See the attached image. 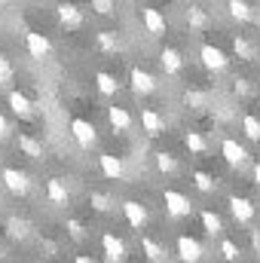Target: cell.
<instances>
[{
	"mask_svg": "<svg viewBox=\"0 0 260 263\" xmlns=\"http://www.w3.org/2000/svg\"><path fill=\"white\" fill-rule=\"evenodd\" d=\"M3 138H9V123L0 117V141H3Z\"/></svg>",
	"mask_w": 260,
	"mask_h": 263,
	"instance_id": "obj_40",
	"label": "cell"
},
{
	"mask_svg": "<svg viewBox=\"0 0 260 263\" xmlns=\"http://www.w3.org/2000/svg\"><path fill=\"white\" fill-rule=\"evenodd\" d=\"M12 77H15V70H12V62H9L6 55H0V86L12 83Z\"/></svg>",
	"mask_w": 260,
	"mask_h": 263,
	"instance_id": "obj_34",
	"label": "cell"
},
{
	"mask_svg": "<svg viewBox=\"0 0 260 263\" xmlns=\"http://www.w3.org/2000/svg\"><path fill=\"white\" fill-rule=\"evenodd\" d=\"M141 251H144V257H147L150 263H165V260H169L165 248H162L156 239H150V236H144V239H141Z\"/></svg>",
	"mask_w": 260,
	"mask_h": 263,
	"instance_id": "obj_17",
	"label": "cell"
},
{
	"mask_svg": "<svg viewBox=\"0 0 260 263\" xmlns=\"http://www.w3.org/2000/svg\"><path fill=\"white\" fill-rule=\"evenodd\" d=\"M0 178H3V187H6L12 196H28L31 181H28V175H25V172H18V168H3V172H0Z\"/></svg>",
	"mask_w": 260,
	"mask_h": 263,
	"instance_id": "obj_1",
	"label": "cell"
},
{
	"mask_svg": "<svg viewBox=\"0 0 260 263\" xmlns=\"http://www.w3.org/2000/svg\"><path fill=\"white\" fill-rule=\"evenodd\" d=\"M107 120L117 132H129L132 129V114L126 107H107Z\"/></svg>",
	"mask_w": 260,
	"mask_h": 263,
	"instance_id": "obj_19",
	"label": "cell"
},
{
	"mask_svg": "<svg viewBox=\"0 0 260 263\" xmlns=\"http://www.w3.org/2000/svg\"><path fill=\"white\" fill-rule=\"evenodd\" d=\"M55 15H59V22L65 25L67 31L83 28V12H80V6H73V3H59V6H55Z\"/></svg>",
	"mask_w": 260,
	"mask_h": 263,
	"instance_id": "obj_7",
	"label": "cell"
},
{
	"mask_svg": "<svg viewBox=\"0 0 260 263\" xmlns=\"http://www.w3.org/2000/svg\"><path fill=\"white\" fill-rule=\"evenodd\" d=\"M46 196H49L52 205H67L70 193H67V187L62 184V178H49V184H46Z\"/></svg>",
	"mask_w": 260,
	"mask_h": 263,
	"instance_id": "obj_18",
	"label": "cell"
},
{
	"mask_svg": "<svg viewBox=\"0 0 260 263\" xmlns=\"http://www.w3.org/2000/svg\"><path fill=\"white\" fill-rule=\"evenodd\" d=\"M187 25H190V28H196V31H202V28L208 25V15H205V9L190 6V9H187Z\"/></svg>",
	"mask_w": 260,
	"mask_h": 263,
	"instance_id": "obj_28",
	"label": "cell"
},
{
	"mask_svg": "<svg viewBox=\"0 0 260 263\" xmlns=\"http://www.w3.org/2000/svg\"><path fill=\"white\" fill-rule=\"evenodd\" d=\"M98 165H101L104 178H110V181H120V178H123V162H120V156L101 153V156H98Z\"/></svg>",
	"mask_w": 260,
	"mask_h": 263,
	"instance_id": "obj_16",
	"label": "cell"
},
{
	"mask_svg": "<svg viewBox=\"0 0 260 263\" xmlns=\"http://www.w3.org/2000/svg\"><path fill=\"white\" fill-rule=\"evenodd\" d=\"M159 62H162V70H165V73H178V70L184 67V59H181L178 49H162Z\"/></svg>",
	"mask_w": 260,
	"mask_h": 263,
	"instance_id": "obj_22",
	"label": "cell"
},
{
	"mask_svg": "<svg viewBox=\"0 0 260 263\" xmlns=\"http://www.w3.org/2000/svg\"><path fill=\"white\" fill-rule=\"evenodd\" d=\"M123 214H126L129 227H135V230H144V227H147V208H144L141 202L126 199V202H123Z\"/></svg>",
	"mask_w": 260,
	"mask_h": 263,
	"instance_id": "obj_10",
	"label": "cell"
},
{
	"mask_svg": "<svg viewBox=\"0 0 260 263\" xmlns=\"http://www.w3.org/2000/svg\"><path fill=\"white\" fill-rule=\"evenodd\" d=\"M199 59H202V65L208 67V70H214V73L227 70V65H230L227 52H224V49H217V46H211V43H202V49H199Z\"/></svg>",
	"mask_w": 260,
	"mask_h": 263,
	"instance_id": "obj_2",
	"label": "cell"
},
{
	"mask_svg": "<svg viewBox=\"0 0 260 263\" xmlns=\"http://www.w3.org/2000/svg\"><path fill=\"white\" fill-rule=\"evenodd\" d=\"M233 52H236L242 62H251V59H254V46H251L245 37H236V40H233Z\"/></svg>",
	"mask_w": 260,
	"mask_h": 263,
	"instance_id": "obj_27",
	"label": "cell"
},
{
	"mask_svg": "<svg viewBox=\"0 0 260 263\" xmlns=\"http://www.w3.org/2000/svg\"><path fill=\"white\" fill-rule=\"evenodd\" d=\"M129 83H132V89H135V95H150V92L156 89L153 73H147V70H141V67H132Z\"/></svg>",
	"mask_w": 260,
	"mask_h": 263,
	"instance_id": "obj_9",
	"label": "cell"
},
{
	"mask_svg": "<svg viewBox=\"0 0 260 263\" xmlns=\"http://www.w3.org/2000/svg\"><path fill=\"white\" fill-rule=\"evenodd\" d=\"M153 159H156V168H159L162 175H175V172H178V159H175L172 153H165V150H159V153H156Z\"/></svg>",
	"mask_w": 260,
	"mask_h": 263,
	"instance_id": "obj_24",
	"label": "cell"
},
{
	"mask_svg": "<svg viewBox=\"0 0 260 263\" xmlns=\"http://www.w3.org/2000/svg\"><path fill=\"white\" fill-rule=\"evenodd\" d=\"M193 181H196V187H199L202 193H211V190L217 187V181H214L208 172H193Z\"/></svg>",
	"mask_w": 260,
	"mask_h": 263,
	"instance_id": "obj_32",
	"label": "cell"
},
{
	"mask_svg": "<svg viewBox=\"0 0 260 263\" xmlns=\"http://www.w3.org/2000/svg\"><path fill=\"white\" fill-rule=\"evenodd\" d=\"M227 9H230V15H233L236 22H251V15H254L248 0H230V3H227Z\"/></svg>",
	"mask_w": 260,
	"mask_h": 263,
	"instance_id": "obj_23",
	"label": "cell"
},
{
	"mask_svg": "<svg viewBox=\"0 0 260 263\" xmlns=\"http://www.w3.org/2000/svg\"><path fill=\"white\" fill-rule=\"evenodd\" d=\"M89 205H92L95 211H101V214H107V211L114 208V199L107 196V193H92V196H89Z\"/></svg>",
	"mask_w": 260,
	"mask_h": 263,
	"instance_id": "obj_31",
	"label": "cell"
},
{
	"mask_svg": "<svg viewBox=\"0 0 260 263\" xmlns=\"http://www.w3.org/2000/svg\"><path fill=\"white\" fill-rule=\"evenodd\" d=\"M95 86H98V92H101V95H117V92H120L117 77H114V73H107V70H98V73H95Z\"/></svg>",
	"mask_w": 260,
	"mask_h": 263,
	"instance_id": "obj_20",
	"label": "cell"
},
{
	"mask_svg": "<svg viewBox=\"0 0 260 263\" xmlns=\"http://www.w3.org/2000/svg\"><path fill=\"white\" fill-rule=\"evenodd\" d=\"M89 3H92V9H95L98 15H114V9H117L114 0H89Z\"/></svg>",
	"mask_w": 260,
	"mask_h": 263,
	"instance_id": "obj_35",
	"label": "cell"
},
{
	"mask_svg": "<svg viewBox=\"0 0 260 263\" xmlns=\"http://www.w3.org/2000/svg\"><path fill=\"white\" fill-rule=\"evenodd\" d=\"M254 184H257V187H260V162H257V165H254Z\"/></svg>",
	"mask_w": 260,
	"mask_h": 263,
	"instance_id": "obj_42",
	"label": "cell"
},
{
	"mask_svg": "<svg viewBox=\"0 0 260 263\" xmlns=\"http://www.w3.org/2000/svg\"><path fill=\"white\" fill-rule=\"evenodd\" d=\"M98 46H101L104 52H117V49H120V40H117L110 31H101V34H98Z\"/></svg>",
	"mask_w": 260,
	"mask_h": 263,
	"instance_id": "obj_33",
	"label": "cell"
},
{
	"mask_svg": "<svg viewBox=\"0 0 260 263\" xmlns=\"http://www.w3.org/2000/svg\"><path fill=\"white\" fill-rule=\"evenodd\" d=\"M101 251H104V260L107 263H123V257H126V245L114 233H104L101 236Z\"/></svg>",
	"mask_w": 260,
	"mask_h": 263,
	"instance_id": "obj_6",
	"label": "cell"
},
{
	"mask_svg": "<svg viewBox=\"0 0 260 263\" xmlns=\"http://www.w3.org/2000/svg\"><path fill=\"white\" fill-rule=\"evenodd\" d=\"M67 230H70V236H73V239H83V236H86V230H83V223H80V220H67Z\"/></svg>",
	"mask_w": 260,
	"mask_h": 263,
	"instance_id": "obj_39",
	"label": "cell"
},
{
	"mask_svg": "<svg viewBox=\"0 0 260 263\" xmlns=\"http://www.w3.org/2000/svg\"><path fill=\"white\" fill-rule=\"evenodd\" d=\"M141 129L147 132L150 138H156V135H162L165 123H162V117H159L156 110H150V107H141Z\"/></svg>",
	"mask_w": 260,
	"mask_h": 263,
	"instance_id": "obj_15",
	"label": "cell"
},
{
	"mask_svg": "<svg viewBox=\"0 0 260 263\" xmlns=\"http://www.w3.org/2000/svg\"><path fill=\"white\" fill-rule=\"evenodd\" d=\"M230 211H233V217L239 223H251L254 220V205L242 196H230Z\"/></svg>",
	"mask_w": 260,
	"mask_h": 263,
	"instance_id": "obj_13",
	"label": "cell"
},
{
	"mask_svg": "<svg viewBox=\"0 0 260 263\" xmlns=\"http://www.w3.org/2000/svg\"><path fill=\"white\" fill-rule=\"evenodd\" d=\"M6 233H9V239H25L28 236V223L18 220V217H9L6 220Z\"/></svg>",
	"mask_w": 260,
	"mask_h": 263,
	"instance_id": "obj_29",
	"label": "cell"
},
{
	"mask_svg": "<svg viewBox=\"0 0 260 263\" xmlns=\"http://www.w3.org/2000/svg\"><path fill=\"white\" fill-rule=\"evenodd\" d=\"M220 254H224L227 260H239V245L230 242V239H224V242H220Z\"/></svg>",
	"mask_w": 260,
	"mask_h": 263,
	"instance_id": "obj_36",
	"label": "cell"
},
{
	"mask_svg": "<svg viewBox=\"0 0 260 263\" xmlns=\"http://www.w3.org/2000/svg\"><path fill=\"white\" fill-rule=\"evenodd\" d=\"M9 107H12V114H15V117H22V120H28V117L34 114L31 98H28L25 92H18V89H12V92H9Z\"/></svg>",
	"mask_w": 260,
	"mask_h": 263,
	"instance_id": "obj_14",
	"label": "cell"
},
{
	"mask_svg": "<svg viewBox=\"0 0 260 263\" xmlns=\"http://www.w3.org/2000/svg\"><path fill=\"white\" fill-rule=\"evenodd\" d=\"M73 263H95V260H92V257H86V254H80V257H77Z\"/></svg>",
	"mask_w": 260,
	"mask_h": 263,
	"instance_id": "obj_41",
	"label": "cell"
},
{
	"mask_svg": "<svg viewBox=\"0 0 260 263\" xmlns=\"http://www.w3.org/2000/svg\"><path fill=\"white\" fill-rule=\"evenodd\" d=\"M220 153H224L227 165H233V168H242V165L248 162V150H245L239 141H233V138H227V141L220 144Z\"/></svg>",
	"mask_w": 260,
	"mask_h": 263,
	"instance_id": "obj_5",
	"label": "cell"
},
{
	"mask_svg": "<svg viewBox=\"0 0 260 263\" xmlns=\"http://www.w3.org/2000/svg\"><path fill=\"white\" fill-rule=\"evenodd\" d=\"M202 227H205V233H208V236H220L224 220H220L214 211H208V208H205V211H202Z\"/></svg>",
	"mask_w": 260,
	"mask_h": 263,
	"instance_id": "obj_25",
	"label": "cell"
},
{
	"mask_svg": "<svg viewBox=\"0 0 260 263\" xmlns=\"http://www.w3.org/2000/svg\"><path fill=\"white\" fill-rule=\"evenodd\" d=\"M18 150L25 156H31V159H43V144L37 138H31V135H18Z\"/></svg>",
	"mask_w": 260,
	"mask_h": 263,
	"instance_id": "obj_21",
	"label": "cell"
},
{
	"mask_svg": "<svg viewBox=\"0 0 260 263\" xmlns=\"http://www.w3.org/2000/svg\"><path fill=\"white\" fill-rule=\"evenodd\" d=\"M184 147H187L190 153H205V150H208V144H205V138H202L199 132H187V135H184Z\"/></svg>",
	"mask_w": 260,
	"mask_h": 263,
	"instance_id": "obj_26",
	"label": "cell"
},
{
	"mask_svg": "<svg viewBox=\"0 0 260 263\" xmlns=\"http://www.w3.org/2000/svg\"><path fill=\"white\" fill-rule=\"evenodd\" d=\"M162 202H165V211L172 217H187L193 211V202L184 196V193H178V190H165L162 193Z\"/></svg>",
	"mask_w": 260,
	"mask_h": 263,
	"instance_id": "obj_3",
	"label": "cell"
},
{
	"mask_svg": "<svg viewBox=\"0 0 260 263\" xmlns=\"http://www.w3.org/2000/svg\"><path fill=\"white\" fill-rule=\"evenodd\" d=\"M242 132H245L251 141H260V120L251 117V114H245V117H242Z\"/></svg>",
	"mask_w": 260,
	"mask_h": 263,
	"instance_id": "obj_30",
	"label": "cell"
},
{
	"mask_svg": "<svg viewBox=\"0 0 260 263\" xmlns=\"http://www.w3.org/2000/svg\"><path fill=\"white\" fill-rule=\"evenodd\" d=\"M70 135L77 138V144L83 147V150H92L95 144H98V132L92 123H86V120H73L70 123Z\"/></svg>",
	"mask_w": 260,
	"mask_h": 263,
	"instance_id": "obj_4",
	"label": "cell"
},
{
	"mask_svg": "<svg viewBox=\"0 0 260 263\" xmlns=\"http://www.w3.org/2000/svg\"><path fill=\"white\" fill-rule=\"evenodd\" d=\"M25 46H28V55H31V59H46L49 49H52L49 40H46L43 34H37V31H28V34H25Z\"/></svg>",
	"mask_w": 260,
	"mask_h": 263,
	"instance_id": "obj_11",
	"label": "cell"
},
{
	"mask_svg": "<svg viewBox=\"0 0 260 263\" xmlns=\"http://www.w3.org/2000/svg\"><path fill=\"white\" fill-rule=\"evenodd\" d=\"M178 257L184 263H199L202 260V245L193 236H178Z\"/></svg>",
	"mask_w": 260,
	"mask_h": 263,
	"instance_id": "obj_8",
	"label": "cell"
},
{
	"mask_svg": "<svg viewBox=\"0 0 260 263\" xmlns=\"http://www.w3.org/2000/svg\"><path fill=\"white\" fill-rule=\"evenodd\" d=\"M0 257H6V251H3V245H0Z\"/></svg>",
	"mask_w": 260,
	"mask_h": 263,
	"instance_id": "obj_43",
	"label": "cell"
},
{
	"mask_svg": "<svg viewBox=\"0 0 260 263\" xmlns=\"http://www.w3.org/2000/svg\"><path fill=\"white\" fill-rule=\"evenodd\" d=\"M0 3H9V0H0Z\"/></svg>",
	"mask_w": 260,
	"mask_h": 263,
	"instance_id": "obj_44",
	"label": "cell"
},
{
	"mask_svg": "<svg viewBox=\"0 0 260 263\" xmlns=\"http://www.w3.org/2000/svg\"><path fill=\"white\" fill-rule=\"evenodd\" d=\"M233 92H236V95H248V92H251L248 80H245V77H236V80H233Z\"/></svg>",
	"mask_w": 260,
	"mask_h": 263,
	"instance_id": "obj_38",
	"label": "cell"
},
{
	"mask_svg": "<svg viewBox=\"0 0 260 263\" xmlns=\"http://www.w3.org/2000/svg\"><path fill=\"white\" fill-rule=\"evenodd\" d=\"M141 18H144V28H147V34H153V37H162L165 34V15L159 12V9H141Z\"/></svg>",
	"mask_w": 260,
	"mask_h": 263,
	"instance_id": "obj_12",
	"label": "cell"
},
{
	"mask_svg": "<svg viewBox=\"0 0 260 263\" xmlns=\"http://www.w3.org/2000/svg\"><path fill=\"white\" fill-rule=\"evenodd\" d=\"M184 101H187L190 107H205V104H208V95L193 89V92H187V95H184Z\"/></svg>",
	"mask_w": 260,
	"mask_h": 263,
	"instance_id": "obj_37",
	"label": "cell"
}]
</instances>
